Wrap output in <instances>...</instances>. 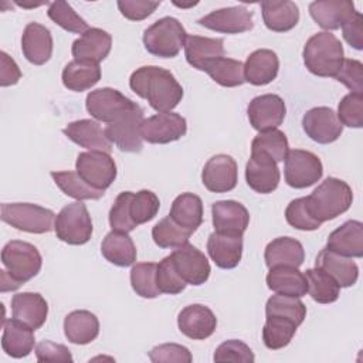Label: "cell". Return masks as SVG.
Segmentation results:
<instances>
[{
  "label": "cell",
  "instance_id": "1",
  "mask_svg": "<svg viewBox=\"0 0 363 363\" xmlns=\"http://www.w3.org/2000/svg\"><path fill=\"white\" fill-rule=\"evenodd\" d=\"M129 86L156 112H172L183 98V86L174 75L156 65H145L133 71Z\"/></svg>",
  "mask_w": 363,
  "mask_h": 363
},
{
  "label": "cell",
  "instance_id": "2",
  "mask_svg": "<svg viewBox=\"0 0 363 363\" xmlns=\"http://www.w3.org/2000/svg\"><path fill=\"white\" fill-rule=\"evenodd\" d=\"M302 57L308 71L323 78H335L345 60L342 43L329 31L313 34L306 41Z\"/></svg>",
  "mask_w": 363,
  "mask_h": 363
},
{
  "label": "cell",
  "instance_id": "3",
  "mask_svg": "<svg viewBox=\"0 0 363 363\" xmlns=\"http://www.w3.org/2000/svg\"><path fill=\"white\" fill-rule=\"evenodd\" d=\"M353 201L350 186L336 177L325 179L308 197L306 204L311 214L320 223L336 218L349 210Z\"/></svg>",
  "mask_w": 363,
  "mask_h": 363
},
{
  "label": "cell",
  "instance_id": "4",
  "mask_svg": "<svg viewBox=\"0 0 363 363\" xmlns=\"http://www.w3.org/2000/svg\"><path fill=\"white\" fill-rule=\"evenodd\" d=\"M187 33L174 17H162L143 33V44L147 52L160 58L176 57L184 47Z\"/></svg>",
  "mask_w": 363,
  "mask_h": 363
},
{
  "label": "cell",
  "instance_id": "5",
  "mask_svg": "<svg viewBox=\"0 0 363 363\" xmlns=\"http://www.w3.org/2000/svg\"><path fill=\"white\" fill-rule=\"evenodd\" d=\"M0 217L16 230L44 234L54 230L57 216L52 210L33 203H3Z\"/></svg>",
  "mask_w": 363,
  "mask_h": 363
},
{
  "label": "cell",
  "instance_id": "6",
  "mask_svg": "<svg viewBox=\"0 0 363 363\" xmlns=\"http://www.w3.org/2000/svg\"><path fill=\"white\" fill-rule=\"evenodd\" d=\"M1 262L9 275L21 285L40 272L43 258L33 244L11 240L1 250Z\"/></svg>",
  "mask_w": 363,
  "mask_h": 363
},
{
  "label": "cell",
  "instance_id": "7",
  "mask_svg": "<svg viewBox=\"0 0 363 363\" xmlns=\"http://www.w3.org/2000/svg\"><path fill=\"white\" fill-rule=\"evenodd\" d=\"M54 231L58 240L69 245L88 242L92 235V220L86 206L81 201L64 206L55 217Z\"/></svg>",
  "mask_w": 363,
  "mask_h": 363
},
{
  "label": "cell",
  "instance_id": "8",
  "mask_svg": "<svg viewBox=\"0 0 363 363\" xmlns=\"http://www.w3.org/2000/svg\"><path fill=\"white\" fill-rule=\"evenodd\" d=\"M143 109L136 104L132 109L116 116L104 129L108 140L121 152L138 153L143 147L140 136V123L143 121Z\"/></svg>",
  "mask_w": 363,
  "mask_h": 363
},
{
  "label": "cell",
  "instance_id": "9",
  "mask_svg": "<svg viewBox=\"0 0 363 363\" xmlns=\"http://www.w3.org/2000/svg\"><path fill=\"white\" fill-rule=\"evenodd\" d=\"M322 174L323 166L315 153L302 149H292L286 153L284 176L288 186L305 189L319 182Z\"/></svg>",
  "mask_w": 363,
  "mask_h": 363
},
{
  "label": "cell",
  "instance_id": "10",
  "mask_svg": "<svg viewBox=\"0 0 363 363\" xmlns=\"http://www.w3.org/2000/svg\"><path fill=\"white\" fill-rule=\"evenodd\" d=\"M77 173L85 183L98 190H106L116 179V164L109 153L88 150L78 155Z\"/></svg>",
  "mask_w": 363,
  "mask_h": 363
},
{
  "label": "cell",
  "instance_id": "11",
  "mask_svg": "<svg viewBox=\"0 0 363 363\" xmlns=\"http://www.w3.org/2000/svg\"><path fill=\"white\" fill-rule=\"evenodd\" d=\"M187 132L186 119L174 112H159L140 123V136L147 143L166 145L182 139Z\"/></svg>",
  "mask_w": 363,
  "mask_h": 363
},
{
  "label": "cell",
  "instance_id": "12",
  "mask_svg": "<svg viewBox=\"0 0 363 363\" xmlns=\"http://www.w3.org/2000/svg\"><path fill=\"white\" fill-rule=\"evenodd\" d=\"M136 105L132 99L113 88H99L86 95L85 106L88 113L99 122L111 123L121 113Z\"/></svg>",
  "mask_w": 363,
  "mask_h": 363
},
{
  "label": "cell",
  "instance_id": "13",
  "mask_svg": "<svg viewBox=\"0 0 363 363\" xmlns=\"http://www.w3.org/2000/svg\"><path fill=\"white\" fill-rule=\"evenodd\" d=\"M286 108L279 95L265 94L251 99L247 108L250 125L258 132L277 129L285 119Z\"/></svg>",
  "mask_w": 363,
  "mask_h": 363
},
{
  "label": "cell",
  "instance_id": "14",
  "mask_svg": "<svg viewBox=\"0 0 363 363\" xmlns=\"http://www.w3.org/2000/svg\"><path fill=\"white\" fill-rule=\"evenodd\" d=\"M302 128L306 136L320 145L337 140L343 132V125L336 112L328 106H316L306 111L302 118Z\"/></svg>",
  "mask_w": 363,
  "mask_h": 363
},
{
  "label": "cell",
  "instance_id": "15",
  "mask_svg": "<svg viewBox=\"0 0 363 363\" xmlns=\"http://www.w3.org/2000/svg\"><path fill=\"white\" fill-rule=\"evenodd\" d=\"M179 275L190 285H203L211 272L207 257L194 245L186 242L170 254Z\"/></svg>",
  "mask_w": 363,
  "mask_h": 363
},
{
  "label": "cell",
  "instance_id": "16",
  "mask_svg": "<svg viewBox=\"0 0 363 363\" xmlns=\"http://www.w3.org/2000/svg\"><path fill=\"white\" fill-rule=\"evenodd\" d=\"M197 23L208 30L224 34H240L252 30V11L244 6L225 7L214 10L197 20Z\"/></svg>",
  "mask_w": 363,
  "mask_h": 363
},
{
  "label": "cell",
  "instance_id": "17",
  "mask_svg": "<svg viewBox=\"0 0 363 363\" xmlns=\"http://www.w3.org/2000/svg\"><path fill=\"white\" fill-rule=\"evenodd\" d=\"M204 187L211 193H227L235 189L238 167L228 155H216L207 160L201 172Z\"/></svg>",
  "mask_w": 363,
  "mask_h": 363
},
{
  "label": "cell",
  "instance_id": "18",
  "mask_svg": "<svg viewBox=\"0 0 363 363\" xmlns=\"http://www.w3.org/2000/svg\"><path fill=\"white\" fill-rule=\"evenodd\" d=\"M279 169L277 162L261 152H251V157L245 166V180L250 189L257 193H272L279 184Z\"/></svg>",
  "mask_w": 363,
  "mask_h": 363
},
{
  "label": "cell",
  "instance_id": "19",
  "mask_svg": "<svg viewBox=\"0 0 363 363\" xmlns=\"http://www.w3.org/2000/svg\"><path fill=\"white\" fill-rule=\"evenodd\" d=\"M177 326L184 336L193 340H204L214 333L217 318L210 308L201 303H193L179 312Z\"/></svg>",
  "mask_w": 363,
  "mask_h": 363
},
{
  "label": "cell",
  "instance_id": "20",
  "mask_svg": "<svg viewBox=\"0 0 363 363\" xmlns=\"http://www.w3.org/2000/svg\"><path fill=\"white\" fill-rule=\"evenodd\" d=\"M207 251L218 268L233 269L242 257V235L214 231L208 235Z\"/></svg>",
  "mask_w": 363,
  "mask_h": 363
},
{
  "label": "cell",
  "instance_id": "21",
  "mask_svg": "<svg viewBox=\"0 0 363 363\" xmlns=\"http://www.w3.org/2000/svg\"><path fill=\"white\" fill-rule=\"evenodd\" d=\"M112 37L102 28H88L79 38L72 43L71 52L75 61L99 64L111 52Z\"/></svg>",
  "mask_w": 363,
  "mask_h": 363
},
{
  "label": "cell",
  "instance_id": "22",
  "mask_svg": "<svg viewBox=\"0 0 363 363\" xmlns=\"http://www.w3.org/2000/svg\"><path fill=\"white\" fill-rule=\"evenodd\" d=\"M11 313L13 319L35 330L47 320L48 303L38 292H20L11 298Z\"/></svg>",
  "mask_w": 363,
  "mask_h": 363
},
{
  "label": "cell",
  "instance_id": "23",
  "mask_svg": "<svg viewBox=\"0 0 363 363\" xmlns=\"http://www.w3.org/2000/svg\"><path fill=\"white\" fill-rule=\"evenodd\" d=\"M309 14L323 30H337L356 14V9L349 0H319L309 4Z\"/></svg>",
  "mask_w": 363,
  "mask_h": 363
},
{
  "label": "cell",
  "instance_id": "24",
  "mask_svg": "<svg viewBox=\"0 0 363 363\" xmlns=\"http://www.w3.org/2000/svg\"><path fill=\"white\" fill-rule=\"evenodd\" d=\"M21 51L28 62L45 64L52 55L51 31L43 24L28 23L21 35Z\"/></svg>",
  "mask_w": 363,
  "mask_h": 363
},
{
  "label": "cell",
  "instance_id": "25",
  "mask_svg": "<svg viewBox=\"0 0 363 363\" xmlns=\"http://www.w3.org/2000/svg\"><path fill=\"white\" fill-rule=\"evenodd\" d=\"M213 225L218 233L244 234L250 224L248 210L235 200H220L211 206Z\"/></svg>",
  "mask_w": 363,
  "mask_h": 363
},
{
  "label": "cell",
  "instance_id": "26",
  "mask_svg": "<svg viewBox=\"0 0 363 363\" xmlns=\"http://www.w3.org/2000/svg\"><path fill=\"white\" fill-rule=\"evenodd\" d=\"M62 133L69 140H72L74 143L88 150H96V152H105V153H111L112 150V143L108 140L104 129L96 121H92V119L74 121L62 129Z\"/></svg>",
  "mask_w": 363,
  "mask_h": 363
},
{
  "label": "cell",
  "instance_id": "27",
  "mask_svg": "<svg viewBox=\"0 0 363 363\" xmlns=\"http://www.w3.org/2000/svg\"><path fill=\"white\" fill-rule=\"evenodd\" d=\"M326 248L349 258L363 257V224L349 220L332 231L328 237Z\"/></svg>",
  "mask_w": 363,
  "mask_h": 363
},
{
  "label": "cell",
  "instance_id": "28",
  "mask_svg": "<svg viewBox=\"0 0 363 363\" xmlns=\"http://www.w3.org/2000/svg\"><path fill=\"white\" fill-rule=\"evenodd\" d=\"M315 267L329 274L340 288L353 286L359 278V268L356 262L328 248H322L315 259Z\"/></svg>",
  "mask_w": 363,
  "mask_h": 363
},
{
  "label": "cell",
  "instance_id": "29",
  "mask_svg": "<svg viewBox=\"0 0 363 363\" xmlns=\"http://www.w3.org/2000/svg\"><path fill=\"white\" fill-rule=\"evenodd\" d=\"M279 69L278 55L268 48L255 50L251 52L244 64L245 82L261 86L272 82Z\"/></svg>",
  "mask_w": 363,
  "mask_h": 363
},
{
  "label": "cell",
  "instance_id": "30",
  "mask_svg": "<svg viewBox=\"0 0 363 363\" xmlns=\"http://www.w3.org/2000/svg\"><path fill=\"white\" fill-rule=\"evenodd\" d=\"M187 62L199 69L206 71L210 62L224 57V41L221 38H208L200 35H187L184 44Z\"/></svg>",
  "mask_w": 363,
  "mask_h": 363
},
{
  "label": "cell",
  "instance_id": "31",
  "mask_svg": "<svg viewBox=\"0 0 363 363\" xmlns=\"http://www.w3.org/2000/svg\"><path fill=\"white\" fill-rule=\"evenodd\" d=\"M34 330L27 325L9 319L3 320V336H1V347L6 354L21 359L28 356L34 349Z\"/></svg>",
  "mask_w": 363,
  "mask_h": 363
},
{
  "label": "cell",
  "instance_id": "32",
  "mask_svg": "<svg viewBox=\"0 0 363 363\" xmlns=\"http://www.w3.org/2000/svg\"><path fill=\"white\" fill-rule=\"evenodd\" d=\"M267 285L271 291L279 295L301 298L306 295L308 285L305 275L296 267L278 265L269 268L267 275Z\"/></svg>",
  "mask_w": 363,
  "mask_h": 363
},
{
  "label": "cell",
  "instance_id": "33",
  "mask_svg": "<svg viewBox=\"0 0 363 363\" xmlns=\"http://www.w3.org/2000/svg\"><path fill=\"white\" fill-rule=\"evenodd\" d=\"M264 259L268 268L278 265L299 268L303 264L305 251L298 240L291 237H278L265 247Z\"/></svg>",
  "mask_w": 363,
  "mask_h": 363
},
{
  "label": "cell",
  "instance_id": "34",
  "mask_svg": "<svg viewBox=\"0 0 363 363\" xmlns=\"http://www.w3.org/2000/svg\"><path fill=\"white\" fill-rule=\"evenodd\" d=\"M262 20L268 30L285 33L292 30L299 21V9L294 1H261Z\"/></svg>",
  "mask_w": 363,
  "mask_h": 363
},
{
  "label": "cell",
  "instance_id": "35",
  "mask_svg": "<svg viewBox=\"0 0 363 363\" xmlns=\"http://www.w3.org/2000/svg\"><path fill=\"white\" fill-rule=\"evenodd\" d=\"M64 333L74 345H88L99 335V320L89 311H72L64 319Z\"/></svg>",
  "mask_w": 363,
  "mask_h": 363
},
{
  "label": "cell",
  "instance_id": "36",
  "mask_svg": "<svg viewBox=\"0 0 363 363\" xmlns=\"http://www.w3.org/2000/svg\"><path fill=\"white\" fill-rule=\"evenodd\" d=\"M101 254L116 267H129L136 261V247L128 233H108L102 240Z\"/></svg>",
  "mask_w": 363,
  "mask_h": 363
},
{
  "label": "cell",
  "instance_id": "37",
  "mask_svg": "<svg viewBox=\"0 0 363 363\" xmlns=\"http://www.w3.org/2000/svg\"><path fill=\"white\" fill-rule=\"evenodd\" d=\"M169 216L193 234L203 223V201L193 193H182L173 200Z\"/></svg>",
  "mask_w": 363,
  "mask_h": 363
},
{
  "label": "cell",
  "instance_id": "38",
  "mask_svg": "<svg viewBox=\"0 0 363 363\" xmlns=\"http://www.w3.org/2000/svg\"><path fill=\"white\" fill-rule=\"evenodd\" d=\"M62 84L67 89L74 92H82L92 88L101 79L99 64L86 61H71L68 62L61 75Z\"/></svg>",
  "mask_w": 363,
  "mask_h": 363
},
{
  "label": "cell",
  "instance_id": "39",
  "mask_svg": "<svg viewBox=\"0 0 363 363\" xmlns=\"http://www.w3.org/2000/svg\"><path fill=\"white\" fill-rule=\"evenodd\" d=\"M308 294L318 303H332L337 301L340 294V286L337 282L326 274L323 269L315 267L305 271Z\"/></svg>",
  "mask_w": 363,
  "mask_h": 363
},
{
  "label": "cell",
  "instance_id": "40",
  "mask_svg": "<svg viewBox=\"0 0 363 363\" xmlns=\"http://www.w3.org/2000/svg\"><path fill=\"white\" fill-rule=\"evenodd\" d=\"M51 177L65 196L72 197L78 201L98 200L105 194L104 190L94 189L88 183H85L77 172H51Z\"/></svg>",
  "mask_w": 363,
  "mask_h": 363
},
{
  "label": "cell",
  "instance_id": "41",
  "mask_svg": "<svg viewBox=\"0 0 363 363\" xmlns=\"http://www.w3.org/2000/svg\"><path fill=\"white\" fill-rule=\"evenodd\" d=\"M204 72H207L214 82L225 88L240 86L245 82L244 64L227 57H221L210 62Z\"/></svg>",
  "mask_w": 363,
  "mask_h": 363
},
{
  "label": "cell",
  "instance_id": "42",
  "mask_svg": "<svg viewBox=\"0 0 363 363\" xmlns=\"http://www.w3.org/2000/svg\"><path fill=\"white\" fill-rule=\"evenodd\" d=\"M298 326L281 316H267L265 325L262 328L264 345L271 350H278L288 346L296 332Z\"/></svg>",
  "mask_w": 363,
  "mask_h": 363
},
{
  "label": "cell",
  "instance_id": "43",
  "mask_svg": "<svg viewBox=\"0 0 363 363\" xmlns=\"http://www.w3.org/2000/svg\"><path fill=\"white\" fill-rule=\"evenodd\" d=\"M265 315L286 318L299 326L306 318V306L299 298L277 294L267 301Z\"/></svg>",
  "mask_w": 363,
  "mask_h": 363
},
{
  "label": "cell",
  "instance_id": "44",
  "mask_svg": "<svg viewBox=\"0 0 363 363\" xmlns=\"http://www.w3.org/2000/svg\"><path fill=\"white\" fill-rule=\"evenodd\" d=\"M251 152H261L271 156L277 163L284 162L289 152L285 133L278 129L259 132L251 142Z\"/></svg>",
  "mask_w": 363,
  "mask_h": 363
},
{
  "label": "cell",
  "instance_id": "45",
  "mask_svg": "<svg viewBox=\"0 0 363 363\" xmlns=\"http://www.w3.org/2000/svg\"><path fill=\"white\" fill-rule=\"evenodd\" d=\"M191 233L179 225L170 216L162 218L152 228V238L160 248H177L189 242Z\"/></svg>",
  "mask_w": 363,
  "mask_h": 363
},
{
  "label": "cell",
  "instance_id": "46",
  "mask_svg": "<svg viewBox=\"0 0 363 363\" xmlns=\"http://www.w3.org/2000/svg\"><path fill=\"white\" fill-rule=\"evenodd\" d=\"M156 268L155 262H138L130 269V285L136 295L153 299L157 298L162 292L156 284Z\"/></svg>",
  "mask_w": 363,
  "mask_h": 363
},
{
  "label": "cell",
  "instance_id": "47",
  "mask_svg": "<svg viewBox=\"0 0 363 363\" xmlns=\"http://www.w3.org/2000/svg\"><path fill=\"white\" fill-rule=\"evenodd\" d=\"M47 14L57 26L68 33L84 34L89 28L86 21L67 1L58 0L50 3Z\"/></svg>",
  "mask_w": 363,
  "mask_h": 363
},
{
  "label": "cell",
  "instance_id": "48",
  "mask_svg": "<svg viewBox=\"0 0 363 363\" xmlns=\"http://www.w3.org/2000/svg\"><path fill=\"white\" fill-rule=\"evenodd\" d=\"M160 200L150 190H140L133 193L130 200V217L136 225L153 220L159 211Z\"/></svg>",
  "mask_w": 363,
  "mask_h": 363
},
{
  "label": "cell",
  "instance_id": "49",
  "mask_svg": "<svg viewBox=\"0 0 363 363\" xmlns=\"http://www.w3.org/2000/svg\"><path fill=\"white\" fill-rule=\"evenodd\" d=\"M156 284L157 288L162 294H169V295H176L184 291L186 282L184 279L179 275L173 259L170 255L164 257L156 268Z\"/></svg>",
  "mask_w": 363,
  "mask_h": 363
},
{
  "label": "cell",
  "instance_id": "50",
  "mask_svg": "<svg viewBox=\"0 0 363 363\" xmlns=\"http://www.w3.org/2000/svg\"><path fill=\"white\" fill-rule=\"evenodd\" d=\"M133 197L132 191H122L116 197L113 206L109 210V224L113 231L130 233L138 225L130 217V200Z\"/></svg>",
  "mask_w": 363,
  "mask_h": 363
},
{
  "label": "cell",
  "instance_id": "51",
  "mask_svg": "<svg viewBox=\"0 0 363 363\" xmlns=\"http://www.w3.org/2000/svg\"><path fill=\"white\" fill-rule=\"evenodd\" d=\"M285 218L291 227H294L296 230H302V231H313L322 225V223L318 221L311 214L308 204H306V197H299V199L292 200L286 206Z\"/></svg>",
  "mask_w": 363,
  "mask_h": 363
},
{
  "label": "cell",
  "instance_id": "52",
  "mask_svg": "<svg viewBox=\"0 0 363 363\" xmlns=\"http://www.w3.org/2000/svg\"><path fill=\"white\" fill-rule=\"evenodd\" d=\"M337 119L349 128L363 126V94H347L337 106Z\"/></svg>",
  "mask_w": 363,
  "mask_h": 363
},
{
  "label": "cell",
  "instance_id": "53",
  "mask_svg": "<svg viewBox=\"0 0 363 363\" xmlns=\"http://www.w3.org/2000/svg\"><path fill=\"white\" fill-rule=\"evenodd\" d=\"M214 362H241V363H252L255 356L248 345L241 340L230 339L223 342L214 352Z\"/></svg>",
  "mask_w": 363,
  "mask_h": 363
},
{
  "label": "cell",
  "instance_id": "54",
  "mask_svg": "<svg viewBox=\"0 0 363 363\" xmlns=\"http://www.w3.org/2000/svg\"><path fill=\"white\" fill-rule=\"evenodd\" d=\"M149 359L153 363H162V362L190 363V362H193V356H191L190 350L186 346H182L177 343H163V345L155 346L149 352Z\"/></svg>",
  "mask_w": 363,
  "mask_h": 363
},
{
  "label": "cell",
  "instance_id": "55",
  "mask_svg": "<svg viewBox=\"0 0 363 363\" xmlns=\"http://www.w3.org/2000/svg\"><path fill=\"white\" fill-rule=\"evenodd\" d=\"M335 78L349 88L352 94H363V65L360 61L343 60V64Z\"/></svg>",
  "mask_w": 363,
  "mask_h": 363
},
{
  "label": "cell",
  "instance_id": "56",
  "mask_svg": "<svg viewBox=\"0 0 363 363\" xmlns=\"http://www.w3.org/2000/svg\"><path fill=\"white\" fill-rule=\"evenodd\" d=\"M118 9L121 14L130 21H140L147 18L159 6L160 1L152 0H119Z\"/></svg>",
  "mask_w": 363,
  "mask_h": 363
},
{
  "label": "cell",
  "instance_id": "57",
  "mask_svg": "<svg viewBox=\"0 0 363 363\" xmlns=\"http://www.w3.org/2000/svg\"><path fill=\"white\" fill-rule=\"evenodd\" d=\"M35 356L38 362H72L69 349L64 345L43 340L35 346Z\"/></svg>",
  "mask_w": 363,
  "mask_h": 363
},
{
  "label": "cell",
  "instance_id": "58",
  "mask_svg": "<svg viewBox=\"0 0 363 363\" xmlns=\"http://www.w3.org/2000/svg\"><path fill=\"white\" fill-rule=\"evenodd\" d=\"M342 33L345 41L354 50L363 48V17L359 11L342 26Z\"/></svg>",
  "mask_w": 363,
  "mask_h": 363
},
{
  "label": "cell",
  "instance_id": "59",
  "mask_svg": "<svg viewBox=\"0 0 363 363\" xmlns=\"http://www.w3.org/2000/svg\"><path fill=\"white\" fill-rule=\"evenodd\" d=\"M0 61H1V68H0V85L1 86H10L16 85L18 79L21 78V71L16 61L6 54L4 51L0 52Z\"/></svg>",
  "mask_w": 363,
  "mask_h": 363
},
{
  "label": "cell",
  "instance_id": "60",
  "mask_svg": "<svg viewBox=\"0 0 363 363\" xmlns=\"http://www.w3.org/2000/svg\"><path fill=\"white\" fill-rule=\"evenodd\" d=\"M0 279H1V292H7V291H16L20 284L17 281H14L9 272L6 269L0 271Z\"/></svg>",
  "mask_w": 363,
  "mask_h": 363
}]
</instances>
